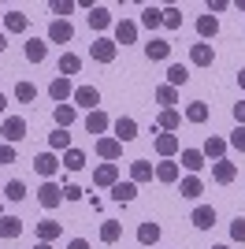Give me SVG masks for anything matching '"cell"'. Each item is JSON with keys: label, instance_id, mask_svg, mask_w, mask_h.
Instances as JSON below:
<instances>
[{"label": "cell", "instance_id": "obj_16", "mask_svg": "<svg viewBox=\"0 0 245 249\" xmlns=\"http://www.w3.org/2000/svg\"><path fill=\"white\" fill-rule=\"evenodd\" d=\"M86 19H89L93 30H104V26H112V11H108V8H89Z\"/></svg>", "mask_w": 245, "mask_h": 249}, {"label": "cell", "instance_id": "obj_40", "mask_svg": "<svg viewBox=\"0 0 245 249\" xmlns=\"http://www.w3.org/2000/svg\"><path fill=\"white\" fill-rule=\"evenodd\" d=\"M34 97H37V89H34V82H19V86H15V101L30 104Z\"/></svg>", "mask_w": 245, "mask_h": 249}, {"label": "cell", "instance_id": "obj_19", "mask_svg": "<svg viewBox=\"0 0 245 249\" xmlns=\"http://www.w3.org/2000/svg\"><path fill=\"white\" fill-rule=\"evenodd\" d=\"M34 167H37V175H45V178H49V175H56V167H60V160H56L52 153H41L37 160H34Z\"/></svg>", "mask_w": 245, "mask_h": 249}, {"label": "cell", "instance_id": "obj_50", "mask_svg": "<svg viewBox=\"0 0 245 249\" xmlns=\"http://www.w3.org/2000/svg\"><path fill=\"white\" fill-rule=\"evenodd\" d=\"M212 11H227V0H212V4H208V15H212Z\"/></svg>", "mask_w": 245, "mask_h": 249}, {"label": "cell", "instance_id": "obj_35", "mask_svg": "<svg viewBox=\"0 0 245 249\" xmlns=\"http://www.w3.org/2000/svg\"><path fill=\"white\" fill-rule=\"evenodd\" d=\"M215 30H219L215 15H201V19H197V34H201V37H215Z\"/></svg>", "mask_w": 245, "mask_h": 249}, {"label": "cell", "instance_id": "obj_46", "mask_svg": "<svg viewBox=\"0 0 245 249\" xmlns=\"http://www.w3.org/2000/svg\"><path fill=\"white\" fill-rule=\"evenodd\" d=\"M230 145H234L238 153H245V126H238L234 134H230Z\"/></svg>", "mask_w": 245, "mask_h": 249}, {"label": "cell", "instance_id": "obj_34", "mask_svg": "<svg viewBox=\"0 0 245 249\" xmlns=\"http://www.w3.org/2000/svg\"><path fill=\"white\" fill-rule=\"evenodd\" d=\"M201 153H204V156H212V160H219V156L227 153V142H223V138H208Z\"/></svg>", "mask_w": 245, "mask_h": 249}, {"label": "cell", "instance_id": "obj_6", "mask_svg": "<svg viewBox=\"0 0 245 249\" xmlns=\"http://www.w3.org/2000/svg\"><path fill=\"white\" fill-rule=\"evenodd\" d=\"M74 104H82V108L97 112V104H101V93H97L93 86H78V89H74Z\"/></svg>", "mask_w": 245, "mask_h": 249}, {"label": "cell", "instance_id": "obj_26", "mask_svg": "<svg viewBox=\"0 0 245 249\" xmlns=\"http://www.w3.org/2000/svg\"><path fill=\"white\" fill-rule=\"evenodd\" d=\"M156 153H160V156H175V153H178V138H175V134H160V138H156Z\"/></svg>", "mask_w": 245, "mask_h": 249}, {"label": "cell", "instance_id": "obj_14", "mask_svg": "<svg viewBox=\"0 0 245 249\" xmlns=\"http://www.w3.org/2000/svg\"><path fill=\"white\" fill-rule=\"evenodd\" d=\"M145 56H149V60H167V56H171V41H160V37H153V41L145 45Z\"/></svg>", "mask_w": 245, "mask_h": 249}, {"label": "cell", "instance_id": "obj_8", "mask_svg": "<svg viewBox=\"0 0 245 249\" xmlns=\"http://www.w3.org/2000/svg\"><path fill=\"white\" fill-rule=\"evenodd\" d=\"M93 182H97V186H115V182H119V167L115 164H101L97 171H93Z\"/></svg>", "mask_w": 245, "mask_h": 249}, {"label": "cell", "instance_id": "obj_29", "mask_svg": "<svg viewBox=\"0 0 245 249\" xmlns=\"http://www.w3.org/2000/svg\"><path fill=\"white\" fill-rule=\"evenodd\" d=\"M63 167H67V171L86 167V153H82V149H67V153H63Z\"/></svg>", "mask_w": 245, "mask_h": 249}, {"label": "cell", "instance_id": "obj_23", "mask_svg": "<svg viewBox=\"0 0 245 249\" xmlns=\"http://www.w3.org/2000/svg\"><path fill=\"white\" fill-rule=\"evenodd\" d=\"M130 178L134 182H149V178H153V164H149V160H134L130 164Z\"/></svg>", "mask_w": 245, "mask_h": 249}, {"label": "cell", "instance_id": "obj_10", "mask_svg": "<svg viewBox=\"0 0 245 249\" xmlns=\"http://www.w3.org/2000/svg\"><path fill=\"white\" fill-rule=\"evenodd\" d=\"M97 153H101L104 160H119L122 142H119V138H97Z\"/></svg>", "mask_w": 245, "mask_h": 249}, {"label": "cell", "instance_id": "obj_24", "mask_svg": "<svg viewBox=\"0 0 245 249\" xmlns=\"http://www.w3.org/2000/svg\"><path fill=\"white\" fill-rule=\"evenodd\" d=\"M201 190H204V182H201L197 175H190V178H182V186H178V194L193 201V197H201Z\"/></svg>", "mask_w": 245, "mask_h": 249}, {"label": "cell", "instance_id": "obj_20", "mask_svg": "<svg viewBox=\"0 0 245 249\" xmlns=\"http://www.w3.org/2000/svg\"><path fill=\"white\" fill-rule=\"evenodd\" d=\"M112 197L119 201V205H126V201L138 197V186H134V182H115V186H112Z\"/></svg>", "mask_w": 245, "mask_h": 249}, {"label": "cell", "instance_id": "obj_32", "mask_svg": "<svg viewBox=\"0 0 245 249\" xmlns=\"http://www.w3.org/2000/svg\"><path fill=\"white\" fill-rule=\"evenodd\" d=\"M186 119H190V123H204V119H208V104H204V101H193L190 108H186Z\"/></svg>", "mask_w": 245, "mask_h": 249}, {"label": "cell", "instance_id": "obj_12", "mask_svg": "<svg viewBox=\"0 0 245 249\" xmlns=\"http://www.w3.org/2000/svg\"><path fill=\"white\" fill-rule=\"evenodd\" d=\"M190 60L197 63V67H212V60H215V52H212V45H193V49H190Z\"/></svg>", "mask_w": 245, "mask_h": 249}, {"label": "cell", "instance_id": "obj_5", "mask_svg": "<svg viewBox=\"0 0 245 249\" xmlns=\"http://www.w3.org/2000/svg\"><path fill=\"white\" fill-rule=\"evenodd\" d=\"M190 223H193L197 231H208V227L215 223V208H212V205H197L193 216H190Z\"/></svg>", "mask_w": 245, "mask_h": 249}, {"label": "cell", "instance_id": "obj_38", "mask_svg": "<svg viewBox=\"0 0 245 249\" xmlns=\"http://www.w3.org/2000/svg\"><path fill=\"white\" fill-rule=\"evenodd\" d=\"M141 22L149 26V30H156V26H163V11L160 8H145L141 11Z\"/></svg>", "mask_w": 245, "mask_h": 249}, {"label": "cell", "instance_id": "obj_27", "mask_svg": "<svg viewBox=\"0 0 245 249\" xmlns=\"http://www.w3.org/2000/svg\"><path fill=\"white\" fill-rule=\"evenodd\" d=\"M45 56H49V49H45V41H37V37H30V41H26V60H30V63H41V60H45Z\"/></svg>", "mask_w": 245, "mask_h": 249}, {"label": "cell", "instance_id": "obj_52", "mask_svg": "<svg viewBox=\"0 0 245 249\" xmlns=\"http://www.w3.org/2000/svg\"><path fill=\"white\" fill-rule=\"evenodd\" d=\"M4 49H8V37H4V30H0V52H4Z\"/></svg>", "mask_w": 245, "mask_h": 249}, {"label": "cell", "instance_id": "obj_37", "mask_svg": "<svg viewBox=\"0 0 245 249\" xmlns=\"http://www.w3.org/2000/svg\"><path fill=\"white\" fill-rule=\"evenodd\" d=\"M122 227L115 223V219H104V227H101V242H119Z\"/></svg>", "mask_w": 245, "mask_h": 249}, {"label": "cell", "instance_id": "obj_21", "mask_svg": "<svg viewBox=\"0 0 245 249\" xmlns=\"http://www.w3.org/2000/svg\"><path fill=\"white\" fill-rule=\"evenodd\" d=\"M37 234H41V242H52V238H60V234H63V227L56 223V219H41Z\"/></svg>", "mask_w": 245, "mask_h": 249}, {"label": "cell", "instance_id": "obj_22", "mask_svg": "<svg viewBox=\"0 0 245 249\" xmlns=\"http://www.w3.org/2000/svg\"><path fill=\"white\" fill-rule=\"evenodd\" d=\"M4 26H8L11 34H22L26 26H30V19H26L22 11H8V15H4Z\"/></svg>", "mask_w": 245, "mask_h": 249}, {"label": "cell", "instance_id": "obj_9", "mask_svg": "<svg viewBox=\"0 0 245 249\" xmlns=\"http://www.w3.org/2000/svg\"><path fill=\"white\" fill-rule=\"evenodd\" d=\"M115 138H119V142H134V138H138V123H134L130 115H119V119H115Z\"/></svg>", "mask_w": 245, "mask_h": 249}, {"label": "cell", "instance_id": "obj_44", "mask_svg": "<svg viewBox=\"0 0 245 249\" xmlns=\"http://www.w3.org/2000/svg\"><path fill=\"white\" fill-rule=\"evenodd\" d=\"M49 8H52V15H71V11H74V4H71V0H52Z\"/></svg>", "mask_w": 245, "mask_h": 249}, {"label": "cell", "instance_id": "obj_36", "mask_svg": "<svg viewBox=\"0 0 245 249\" xmlns=\"http://www.w3.org/2000/svg\"><path fill=\"white\" fill-rule=\"evenodd\" d=\"M156 123H160L163 130H175V126L182 123V115L175 112V108H163V112H160V119H156Z\"/></svg>", "mask_w": 245, "mask_h": 249}, {"label": "cell", "instance_id": "obj_55", "mask_svg": "<svg viewBox=\"0 0 245 249\" xmlns=\"http://www.w3.org/2000/svg\"><path fill=\"white\" fill-rule=\"evenodd\" d=\"M4 104H8V97H4V93H0V112H4Z\"/></svg>", "mask_w": 245, "mask_h": 249}, {"label": "cell", "instance_id": "obj_33", "mask_svg": "<svg viewBox=\"0 0 245 249\" xmlns=\"http://www.w3.org/2000/svg\"><path fill=\"white\" fill-rule=\"evenodd\" d=\"M156 178H160V182H178V164L163 160V164L156 167Z\"/></svg>", "mask_w": 245, "mask_h": 249}, {"label": "cell", "instance_id": "obj_45", "mask_svg": "<svg viewBox=\"0 0 245 249\" xmlns=\"http://www.w3.org/2000/svg\"><path fill=\"white\" fill-rule=\"evenodd\" d=\"M230 238H234V242H245V219H242V216L230 223Z\"/></svg>", "mask_w": 245, "mask_h": 249}, {"label": "cell", "instance_id": "obj_17", "mask_svg": "<svg viewBox=\"0 0 245 249\" xmlns=\"http://www.w3.org/2000/svg\"><path fill=\"white\" fill-rule=\"evenodd\" d=\"M86 130H89V134H104V130H108V115H104L101 108L89 112V115H86Z\"/></svg>", "mask_w": 245, "mask_h": 249}, {"label": "cell", "instance_id": "obj_49", "mask_svg": "<svg viewBox=\"0 0 245 249\" xmlns=\"http://www.w3.org/2000/svg\"><path fill=\"white\" fill-rule=\"evenodd\" d=\"M63 197H67V201H78L82 190H78V186H63Z\"/></svg>", "mask_w": 245, "mask_h": 249}, {"label": "cell", "instance_id": "obj_4", "mask_svg": "<svg viewBox=\"0 0 245 249\" xmlns=\"http://www.w3.org/2000/svg\"><path fill=\"white\" fill-rule=\"evenodd\" d=\"M49 97H52L56 104H63L67 97H74V86H71V78H63V74H60V78H52V86H49Z\"/></svg>", "mask_w": 245, "mask_h": 249}, {"label": "cell", "instance_id": "obj_56", "mask_svg": "<svg viewBox=\"0 0 245 249\" xmlns=\"http://www.w3.org/2000/svg\"><path fill=\"white\" fill-rule=\"evenodd\" d=\"M212 249H227V246H212Z\"/></svg>", "mask_w": 245, "mask_h": 249}, {"label": "cell", "instance_id": "obj_2", "mask_svg": "<svg viewBox=\"0 0 245 249\" xmlns=\"http://www.w3.org/2000/svg\"><path fill=\"white\" fill-rule=\"evenodd\" d=\"M89 56L97 63H112L115 60V41H108V37H97V41L89 45Z\"/></svg>", "mask_w": 245, "mask_h": 249}, {"label": "cell", "instance_id": "obj_57", "mask_svg": "<svg viewBox=\"0 0 245 249\" xmlns=\"http://www.w3.org/2000/svg\"><path fill=\"white\" fill-rule=\"evenodd\" d=\"M0 216H4V208H0Z\"/></svg>", "mask_w": 245, "mask_h": 249}, {"label": "cell", "instance_id": "obj_30", "mask_svg": "<svg viewBox=\"0 0 245 249\" xmlns=\"http://www.w3.org/2000/svg\"><path fill=\"white\" fill-rule=\"evenodd\" d=\"M138 242H141V246L160 242V227H156V223H141V227H138Z\"/></svg>", "mask_w": 245, "mask_h": 249}, {"label": "cell", "instance_id": "obj_13", "mask_svg": "<svg viewBox=\"0 0 245 249\" xmlns=\"http://www.w3.org/2000/svg\"><path fill=\"white\" fill-rule=\"evenodd\" d=\"M234 175H238V167L230 164V160H215V167H212L215 182H234Z\"/></svg>", "mask_w": 245, "mask_h": 249}, {"label": "cell", "instance_id": "obj_1", "mask_svg": "<svg viewBox=\"0 0 245 249\" xmlns=\"http://www.w3.org/2000/svg\"><path fill=\"white\" fill-rule=\"evenodd\" d=\"M0 134H4V142H8V145H11V142H22V138H26V119H19V115H8Z\"/></svg>", "mask_w": 245, "mask_h": 249}, {"label": "cell", "instance_id": "obj_41", "mask_svg": "<svg viewBox=\"0 0 245 249\" xmlns=\"http://www.w3.org/2000/svg\"><path fill=\"white\" fill-rule=\"evenodd\" d=\"M4 197H8V201H22V197H26V186L15 178V182H8V186H4Z\"/></svg>", "mask_w": 245, "mask_h": 249}, {"label": "cell", "instance_id": "obj_3", "mask_svg": "<svg viewBox=\"0 0 245 249\" xmlns=\"http://www.w3.org/2000/svg\"><path fill=\"white\" fill-rule=\"evenodd\" d=\"M49 37H52L56 45H67V41L74 37V26H71L67 19H52V26H49Z\"/></svg>", "mask_w": 245, "mask_h": 249}, {"label": "cell", "instance_id": "obj_18", "mask_svg": "<svg viewBox=\"0 0 245 249\" xmlns=\"http://www.w3.org/2000/svg\"><path fill=\"white\" fill-rule=\"evenodd\" d=\"M52 115H56V126H60V130H67V126L78 119V112H74L71 104H56V112H52Z\"/></svg>", "mask_w": 245, "mask_h": 249}, {"label": "cell", "instance_id": "obj_42", "mask_svg": "<svg viewBox=\"0 0 245 249\" xmlns=\"http://www.w3.org/2000/svg\"><path fill=\"white\" fill-rule=\"evenodd\" d=\"M163 26L178 30V26H182V11H178V8H163Z\"/></svg>", "mask_w": 245, "mask_h": 249}, {"label": "cell", "instance_id": "obj_48", "mask_svg": "<svg viewBox=\"0 0 245 249\" xmlns=\"http://www.w3.org/2000/svg\"><path fill=\"white\" fill-rule=\"evenodd\" d=\"M234 119H238V126H245V101L234 104Z\"/></svg>", "mask_w": 245, "mask_h": 249}, {"label": "cell", "instance_id": "obj_53", "mask_svg": "<svg viewBox=\"0 0 245 249\" xmlns=\"http://www.w3.org/2000/svg\"><path fill=\"white\" fill-rule=\"evenodd\" d=\"M238 82H242V89H245V67H242V71H238Z\"/></svg>", "mask_w": 245, "mask_h": 249}, {"label": "cell", "instance_id": "obj_58", "mask_svg": "<svg viewBox=\"0 0 245 249\" xmlns=\"http://www.w3.org/2000/svg\"><path fill=\"white\" fill-rule=\"evenodd\" d=\"M0 19H4V11H0Z\"/></svg>", "mask_w": 245, "mask_h": 249}, {"label": "cell", "instance_id": "obj_51", "mask_svg": "<svg viewBox=\"0 0 245 249\" xmlns=\"http://www.w3.org/2000/svg\"><path fill=\"white\" fill-rule=\"evenodd\" d=\"M67 249H89V242H86V238H74V242H71Z\"/></svg>", "mask_w": 245, "mask_h": 249}, {"label": "cell", "instance_id": "obj_15", "mask_svg": "<svg viewBox=\"0 0 245 249\" xmlns=\"http://www.w3.org/2000/svg\"><path fill=\"white\" fill-rule=\"evenodd\" d=\"M19 234H22V219L0 216V238H19Z\"/></svg>", "mask_w": 245, "mask_h": 249}, {"label": "cell", "instance_id": "obj_28", "mask_svg": "<svg viewBox=\"0 0 245 249\" xmlns=\"http://www.w3.org/2000/svg\"><path fill=\"white\" fill-rule=\"evenodd\" d=\"M190 82V71H186L182 63H171L167 67V86H186Z\"/></svg>", "mask_w": 245, "mask_h": 249}, {"label": "cell", "instance_id": "obj_39", "mask_svg": "<svg viewBox=\"0 0 245 249\" xmlns=\"http://www.w3.org/2000/svg\"><path fill=\"white\" fill-rule=\"evenodd\" d=\"M49 145H52V149H71V134L56 126V130H52V134H49Z\"/></svg>", "mask_w": 245, "mask_h": 249}, {"label": "cell", "instance_id": "obj_47", "mask_svg": "<svg viewBox=\"0 0 245 249\" xmlns=\"http://www.w3.org/2000/svg\"><path fill=\"white\" fill-rule=\"evenodd\" d=\"M0 164H15V149L8 142H0Z\"/></svg>", "mask_w": 245, "mask_h": 249}, {"label": "cell", "instance_id": "obj_31", "mask_svg": "<svg viewBox=\"0 0 245 249\" xmlns=\"http://www.w3.org/2000/svg\"><path fill=\"white\" fill-rule=\"evenodd\" d=\"M182 167L201 171V167H204V153H201V149H186V153H182Z\"/></svg>", "mask_w": 245, "mask_h": 249}, {"label": "cell", "instance_id": "obj_25", "mask_svg": "<svg viewBox=\"0 0 245 249\" xmlns=\"http://www.w3.org/2000/svg\"><path fill=\"white\" fill-rule=\"evenodd\" d=\"M78 67H82V60L74 56V52H63V56H60V74H63V78L78 74Z\"/></svg>", "mask_w": 245, "mask_h": 249}, {"label": "cell", "instance_id": "obj_43", "mask_svg": "<svg viewBox=\"0 0 245 249\" xmlns=\"http://www.w3.org/2000/svg\"><path fill=\"white\" fill-rule=\"evenodd\" d=\"M156 101L160 104H175L178 101V89H175V86H160V89H156Z\"/></svg>", "mask_w": 245, "mask_h": 249}, {"label": "cell", "instance_id": "obj_11", "mask_svg": "<svg viewBox=\"0 0 245 249\" xmlns=\"http://www.w3.org/2000/svg\"><path fill=\"white\" fill-rule=\"evenodd\" d=\"M115 41H119V45H134V41H138V26H134L130 19L115 22Z\"/></svg>", "mask_w": 245, "mask_h": 249}, {"label": "cell", "instance_id": "obj_7", "mask_svg": "<svg viewBox=\"0 0 245 249\" xmlns=\"http://www.w3.org/2000/svg\"><path fill=\"white\" fill-rule=\"evenodd\" d=\"M37 201H41V205H45V208H56V205H60V201H63V190L56 186V182H45V186L37 190Z\"/></svg>", "mask_w": 245, "mask_h": 249}, {"label": "cell", "instance_id": "obj_54", "mask_svg": "<svg viewBox=\"0 0 245 249\" xmlns=\"http://www.w3.org/2000/svg\"><path fill=\"white\" fill-rule=\"evenodd\" d=\"M34 249H52V246H49V242H37V246H34Z\"/></svg>", "mask_w": 245, "mask_h": 249}]
</instances>
